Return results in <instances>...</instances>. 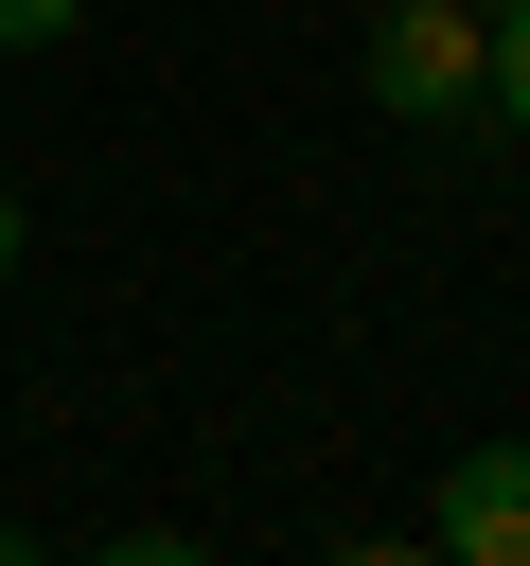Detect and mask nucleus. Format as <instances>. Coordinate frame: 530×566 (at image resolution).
<instances>
[{"instance_id":"1","label":"nucleus","mask_w":530,"mask_h":566,"mask_svg":"<svg viewBox=\"0 0 530 566\" xmlns=\"http://www.w3.org/2000/svg\"><path fill=\"white\" fill-rule=\"evenodd\" d=\"M353 88H371L389 124H424V142L495 124V53H477V0H371V35H353Z\"/></svg>"},{"instance_id":"4","label":"nucleus","mask_w":530,"mask_h":566,"mask_svg":"<svg viewBox=\"0 0 530 566\" xmlns=\"http://www.w3.org/2000/svg\"><path fill=\"white\" fill-rule=\"evenodd\" d=\"M71 18H88V0H0V53H53Z\"/></svg>"},{"instance_id":"5","label":"nucleus","mask_w":530,"mask_h":566,"mask_svg":"<svg viewBox=\"0 0 530 566\" xmlns=\"http://www.w3.org/2000/svg\"><path fill=\"white\" fill-rule=\"evenodd\" d=\"M18 248H35V212H18V195H0V265H18Z\"/></svg>"},{"instance_id":"2","label":"nucleus","mask_w":530,"mask_h":566,"mask_svg":"<svg viewBox=\"0 0 530 566\" xmlns=\"http://www.w3.org/2000/svg\"><path fill=\"white\" fill-rule=\"evenodd\" d=\"M424 548L442 566H530V442H459L442 495H424Z\"/></svg>"},{"instance_id":"3","label":"nucleus","mask_w":530,"mask_h":566,"mask_svg":"<svg viewBox=\"0 0 530 566\" xmlns=\"http://www.w3.org/2000/svg\"><path fill=\"white\" fill-rule=\"evenodd\" d=\"M477 53H495V124L530 142V0H477Z\"/></svg>"}]
</instances>
